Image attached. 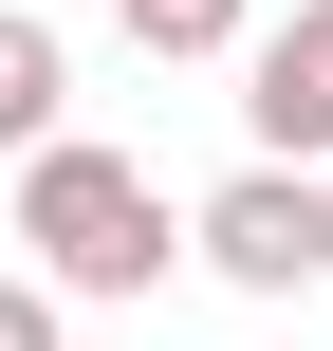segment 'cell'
<instances>
[{
  "label": "cell",
  "mask_w": 333,
  "mask_h": 351,
  "mask_svg": "<svg viewBox=\"0 0 333 351\" xmlns=\"http://www.w3.org/2000/svg\"><path fill=\"white\" fill-rule=\"evenodd\" d=\"M19 278L37 296H167L185 278V204L130 167V148H93V130H56L37 167H19Z\"/></svg>",
  "instance_id": "6da1fadb"
},
{
  "label": "cell",
  "mask_w": 333,
  "mask_h": 351,
  "mask_svg": "<svg viewBox=\"0 0 333 351\" xmlns=\"http://www.w3.org/2000/svg\"><path fill=\"white\" fill-rule=\"evenodd\" d=\"M185 259H204L222 296H315V278H333V185H315V167L204 185V204H185Z\"/></svg>",
  "instance_id": "7a4b0ae2"
},
{
  "label": "cell",
  "mask_w": 333,
  "mask_h": 351,
  "mask_svg": "<svg viewBox=\"0 0 333 351\" xmlns=\"http://www.w3.org/2000/svg\"><path fill=\"white\" fill-rule=\"evenodd\" d=\"M241 130H260V167H333V0L241 37Z\"/></svg>",
  "instance_id": "3957f363"
},
{
  "label": "cell",
  "mask_w": 333,
  "mask_h": 351,
  "mask_svg": "<svg viewBox=\"0 0 333 351\" xmlns=\"http://www.w3.org/2000/svg\"><path fill=\"white\" fill-rule=\"evenodd\" d=\"M56 130H74V56H56V19H37V0H0V148L37 167Z\"/></svg>",
  "instance_id": "277c9868"
},
{
  "label": "cell",
  "mask_w": 333,
  "mask_h": 351,
  "mask_svg": "<svg viewBox=\"0 0 333 351\" xmlns=\"http://www.w3.org/2000/svg\"><path fill=\"white\" fill-rule=\"evenodd\" d=\"M111 37H130V56H241L260 0H111Z\"/></svg>",
  "instance_id": "5b68a950"
},
{
  "label": "cell",
  "mask_w": 333,
  "mask_h": 351,
  "mask_svg": "<svg viewBox=\"0 0 333 351\" xmlns=\"http://www.w3.org/2000/svg\"><path fill=\"white\" fill-rule=\"evenodd\" d=\"M0 351H74V296H37V278H0Z\"/></svg>",
  "instance_id": "8992f818"
},
{
  "label": "cell",
  "mask_w": 333,
  "mask_h": 351,
  "mask_svg": "<svg viewBox=\"0 0 333 351\" xmlns=\"http://www.w3.org/2000/svg\"><path fill=\"white\" fill-rule=\"evenodd\" d=\"M315 185H333V167H315Z\"/></svg>",
  "instance_id": "52a82bcc"
}]
</instances>
